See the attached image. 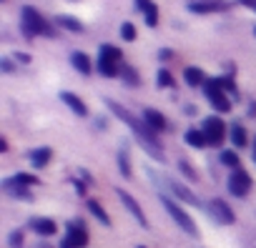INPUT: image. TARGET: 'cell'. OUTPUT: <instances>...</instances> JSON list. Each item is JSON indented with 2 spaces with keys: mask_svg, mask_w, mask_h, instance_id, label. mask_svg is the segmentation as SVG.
Returning <instances> with one entry per match:
<instances>
[{
  "mask_svg": "<svg viewBox=\"0 0 256 248\" xmlns=\"http://www.w3.org/2000/svg\"><path fill=\"white\" fill-rule=\"evenodd\" d=\"M103 103H106V108H108V110H110L120 123H126V126L131 128V133L136 136L138 146H141V148L154 158V161H158V163H164V161H166V158H164V148H161V143H158L156 133L146 126V120H144V118L134 115L126 105H120V103H118V100H113V98H103Z\"/></svg>",
  "mask_w": 256,
  "mask_h": 248,
  "instance_id": "obj_1",
  "label": "cell"
},
{
  "mask_svg": "<svg viewBox=\"0 0 256 248\" xmlns=\"http://www.w3.org/2000/svg\"><path fill=\"white\" fill-rule=\"evenodd\" d=\"M20 33L28 38V40H33V38H38V35H43V38H56V28L43 18V13L38 10V8H33V5H23L20 8Z\"/></svg>",
  "mask_w": 256,
  "mask_h": 248,
  "instance_id": "obj_2",
  "label": "cell"
},
{
  "mask_svg": "<svg viewBox=\"0 0 256 248\" xmlns=\"http://www.w3.org/2000/svg\"><path fill=\"white\" fill-rule=\"evenodd\" d=\"M161 203H164V208L168 211V216L174 218V223L184 231V233H188L191 238H198V228H196V223H194V218L174 201V198H168V196H161Z\"/></svg>",
  "mask_w": 256,
  "mask_h": 248,
  "instance_id": "obj_3",
  "label": "cell"
},
{
  "mask_svg": "<svg viewBox=\"0 0 256 248\" xmlns=\"http://www.w3.org/2000/svg\"><path fill=\"white\" fill-rule=\"evenodd\" d=\"M201 131L206 133V141H208V146H221L224 143V138H226V126H224V118H218V115H208V118H204L201 120Z\"/></svg>",
  "mask_w": 256,
  "mask_h": 248,
  "instance_id": "obj_4",
  "label": "cell"
},
{
  "mask_svg": "<svg viewBox=\"0 0 256 248\" xmlns=\"http://www.w3.org/2000/svg\"><path fill=\"white\" fill-rule=\"evenodd\" d=\"M204 93H206V98H208V103H211L214 110H218V113H228V110H231V98L226 95V90H221V88L216 85L214 78L206 80Z\"/></svg>",
  "mask_w": 256,
  "mask_h": 248,
  "instance_id": "obj_5",
  "label": "cell"
},
{
  "mask_svg": "<svg viewBox=\"0 0 256 248\" xmlns=\"http://www.w3.org/2000/svg\"><path fill=\"white\" fill-rule=\"evenodd\" d=\"M226 186H228V193H231L234 198H244V196H248L254 181H251V176H248L244 168H238V171H231Z\"/></svg>",
  "mask_w": 256,
  "mask_h": 248,
  "instance_id": "obj_6",
  "label": "cell"
},
{
  "mask_svg": "<svg viewBox=\"0 0 256 248\" xmlns=\"http://www.w3.org/2000/svg\"><path fill=\"white\" fill-rule=\"evenodd\" d=\"M206 211L211 213V218L216 221V223H221V226H231L234 221H236V216H234V211L228 208V203L226 201H221V198H211L208 203H206Z\"/></svg>",
  "mask_w": 256,
  "mask_h": 248,
  "instance_id": "obj_7",
  "label": "cell"
},
{
  "mask_svg": "<svg viewBox=\"0 0 256 248\" xmlns=\"http://www.w3.org/2000/svg\"><path fill=\"white\" fill-rule=\"evenodd\" d=\"M116 193H118V198H120V203L126 206V211L128 213H131L138 223H141V228H148L151 223H148V218H146V213H144V208L138 206V201L131 196V193H128V191H120V188H116Z\"/></svg>",
  "mask_w": 256,
  "mask_h": 248,
  "instance_id": "obj_8",
  "label": "cell"
},
{
  "mask_svg": "<svg viewBox=\"0 0 256 248\" xmlns=\"http://www.w3.org/2000/svg\"><path fill=\"white\" fill-rule=\"evenodd\" d=\"M168 183V188H171V193L181 201V203H188V206H194V208H206V203H201V198L188 188V186H184V183H178V181H166Z\"/></svg>",
  "mask_w": 256,
  "mask_h": 248,
  "instance_id": "obj_9",
  "label": "cell"
},
{
  "mask_svg": "<svg viewBox=\"0 0 256 248\" xmlns=\"http://www.w3.org/2000/svg\"><path fill=\"white\" fill-rule=\"evenodd\" d=\"M66 243L70 248H86L88 246V231H86V226L78 223V221H70L66 226Z\"/></svg>",
  "mask_w": 256,
  "mask_h": 248,
  "instance_id": "obj_10",
  "label": "cell"
},
{
  "mask_svg": "<svg viewBox=\"0 0 256 248\" xmlns=\"http://www.w3.org/2000/svg\"><path fill=\"white\" fill-rule=\"evenodd\" d=\"M231 3L226 0H191L188 3V10L196 13V15H208V13H221V10H228Z\"/></svg>",
  "mask_w": 256,
  "mask_h": 248,
  "instance_id": "obj_11",
  "label": "cell"
},
{
  "mask_svg": "<svg viewBox=\"0 0 256 248\" xmlns=\"http://www.w3.org/2000/svg\"><path fill=\"white\" fill-rule=\"evenodd\" d=\"M134 3H136V8L144 13L146 25H148V28H156V25H158V15H161L158 5L154 3V0H134Z\"/></svg>",
  "mask_w": 256,
  "mask_h": 248,
  "instance_id": "obj_12",
  "label": "cell"
},
{
  "mask_svg": "<svg viewBox=\"0 0 256 248\" xmlns=\"http://www.w3.org/2000/svg\"><path fill=\"white\" fill-rule=\"evenodd\" d=\"M141 118L146 120V126H148V128H151L154 133H161V131H166V126H168L166 115H164L161 110H156V108H146Z\"/></svg>",
  "mask_w": 256,
  "mask_h": 248,
  "instance_id": "obj_13",
  "label": "cell"
},
{
  "mask_svg": "<svg viewBox=\"0 0 256 248\" xmlns=\"http://www.w3.org/2000/svg\"><path fill=\"white\" fill-rule=\"evenodd\" d=\"M120 65H123V63H116L113 58L98 53V63H96V68H98V73H100L103 78H118V75H120Z\"/></svg>",
  "mask_w": 256,
  "mask_h": 248,
  "instance_id": "obj_14",
  "label": "cell"
},
{
  "mask_svg": "<svg viewBox=\"0 0 256 248\" xmlns=\"http://www.w3.org/2000/svg\"><path fill=\"white\" fill-rule=\"evenodd\" d=\"M60 100H63V103H66L78 118H88V105H86L76 93H70V90H60Z\"/></svg>",
  "mask_w": 256,
  "mask_h": 248,
  "instance_id": "obj_15",
  "label": "cell"
},
{
  "mask_svg": "<svg viewBox=\"0 0 256 248\" xmlns=\"http://www.w3.org/2000/svg\"><path fill=\"white\" fill-rule=\"evenodd\" d=\"M30 228L43 238H50V236L58 233V223L53 218H30Z\"/></svg>",
  "mask_w": 256,
  "mask_h": 248,
  "instance_id": "obj_16",
  "label": "cell"
},
{
  "mask_svg": "<svg viewBox=\"0 0 256 248\" xmlns=\"http://www.w3.org/2000/svg\"><path fill=\"white\" fill-rule=\"evenodd\" d=\"M50 158H53V148H48V146L33 148V151L28 153V161H30L33 168H46V166L50 163Z\"/></svg>",
  "mask_w": 256,
  "mask_h": 248,
  "instance_id": "obj_17",
  "label": "cell"
},
{
  "mask_svg": "<svg viewBox=\"0 0 256 248\" xmlns=\"http://www.w3.org/2000/svg\"><path fill=\"white\" fill-rule=\"evenodd\" d=\"M70 65H73L80 75H90V73H93L90 58H88L83 50H73V53H70Z\"/></svg>",
  "mask_w": 256,
  "mask_h": 248,
  "instance_id": "obj_18",
  "label": "cell"
},
{
  "mask_svg": "<svg viewBox=\"0 0 256 248\" xmlns=\"http://www.w3.org/2000/svg\"><path fill=\"white\" fill-rule=\"evenodd\" d=\"M184 80H186L191 88H204L208 78H206V73H204L198 65H188V68L184 70Z\"/></svg>",
  "mask_w": 256,
  "mask_h": 248,
  "instance_id": "obj_19",
  "label": "cell"
},
{
  "mask_svg": "<svg viewBox=\"0 0 256 248\" xmlns=\"http://www.w3.org/2000/svg\"><path fill=\"white\" fill-rule=\"evenodd\" d=\"M3 191L6 193H10L13 198H23V201H33V193L26 188V186H20V183H16L13 178H6L3 181Z\"/></svg>",
  "mask_w": 256,
  "mask_h": 248,
  "instance_id": "obj_20",
  "label": "cell"
},
{
  "mask_svg": "<svg viewBox=\"0 0 256 248\" xmlns=\"http://www.w3.org/2000/svg\"><path fill=\"white\" fill-rule=\"evenodd\" d=\"M184 141H186L191 148H196V151H201V148H206V146H208L206 133H204L201 128H188V131L184 133Z\"/></svg>",
  "mask_w": 256,
  "mask_h": 248,
  "instance_id": "obj_21",
  "label": "cell"
},
{
  "mask_svg": "<svg viewBox=\"0 0 256 248\" xmlns=\"http://www.w3.org/2000/svg\"><path fill=\"white\" fill-rule=\"evenodd\" d=\"M56 25L68 30V33H83L86 30V25L78 18H73V15H56Z\"/></svg>",
  "mask_w": 256,
  "mask_h": 248,
  "instance_id": "obj_22",
  "label": "cell"
},
{
  "mask_svg": "<svg viewBox=\"0 0 256 248\" xmlns=\"http://www.w3.org/2000/svg\"><path fill=\"white\" fill-rule=\"evenodd\" d=\"M228 138H231L234 148H246L248 146V136H246V128L241 126V123H234V126L228 128Z\"/></svg>",
  "mask_w": 256,
  "mask_h": 248,
  "instance_id": "obj_23",
  "label": "cell"
},
{
  "mask_svg": "<svg viewBox=\"0 0 256 248\" xmlns=\"http://www.w3.org/2000/svg\"><path fill=\"white\" fill-rule=\"evenodd\" d=\"M218 161H221V166H226V168H231V171H238V163H241L238 153L231 151V148L221 151V153H218Z\"/></svg>",
  "mask_w": 256,
  "mask_h": 248,
  "instance_id": "obj_24",
  "label": "cell"
},
{
  "mask_svg": "<svg viewBox=\"0 0 256 248\" xmlns=\"http://www.w3.org/2000/svg\"><path fill=\"white\" fill-rule=\"evenodd\" d=\"M118 171H120L123 178H131V176H134V171H131V158H128V148H126V146L118 151Z\"/></svg>",
  "mask_w": 256,
  "mask_h": 248,
  "instance_id": "obj_25",
  "label": "cell"
},
{
  "mask_svg": "<svg viewBox=\"0 0 256 248\" xmlns=\"http://www.w3.org/2000/svg\"><path fill=\"white\" fill-rule=\"evenodd\" d=\"M176 166H178V171H181V176H184L186 181H191V183H198V181H201V178H198V171H196L186 158H178V163H176Z\"/></svg>",
  "mask_w": 256,
  "mask_h": 248,
  "instance_id": "obj_26",
  "label": "cell"
},
{
  "mask_svg": "<svg viewBox=\"0 0 256 248\" xmlns=\"http://www.w3.org/2000/svg\"><path fill=\"white\" fill-rule=\"evenodd\" d=\"M88 211H90V213H93V216H96V218H98V221H100L106 228L110 226V216L106 213V208H103V206H100L96 198H90V201H88Z\"/></svg>",
  "mask_w": 256,
  "mask_h": 248,
  "instance_id": "obj_27",
  "label": "cell"
},
{
  "mask_svg": "<svg viewBox=\"0 0 256 248\" xmlns=\"http://www.w3.org/2000/svg\"><path fill=\"white\" fill-rule=\"evenodd\" d=\"M120 78H123L126 85H131V88L141 85V78H138L136 68H131V65H120Z\"/></svg>",
  "mask_w": 256,
  "mask_h": 248,
  "instance_id": "obj_28",
  "label": "cell"
},
{
  "mask_svg": "<svg viewBox=\"0 0 256 248\" xmlns=\"http://www.w3.org/2000/svg\"><path fill=\"white\" fill-rule=\"evenodd\" d=\"M214 80H216V85H218L221 90H226V93H231V95H238L236 83H234V78H231V75H218V78H214Z\"/></svg>",
  "mask_w": 256,
  "mask_h": 248,
  "instance_id": "obj_29",
  "label": "cell"
},
{
  "mask_svg": "<svg viewBox=\"0 0 256 248\" xmlns=\"http://www.w3.org/2000/svg\"><path fill=\"white\" fill-rule=\"evenodd\" d=\"M98 53H103V55L113 58L116 63H123V53H120V48H116V45H108V43H103V45L98 48Z\"/></svg>",
  "mask_w": 256,
  "mask_h": 248,
  "instance_id": "obj_30",
  "label": "cell"
},
{
  "mask_svg": "<svg viewBox=\"0 0 256 248\" xmlns=\"http://www.w3.org/2000/svg\"><path fill=\"white\" fill-rule=\"evenodd\" d=\"M174 83H176V80H174V75H171L166 68H161V70L156 73V85H158V88H174Z\"/></svg>",
  "mask_w": 256,
  "mask_h": 248,
  "instance_id": "obj_31",
  "label": "cell"
},
{
  "mask_svg": "<svg viewBox=\"0 0 256 248\" xmlns=\"http://www.w3.org/2000/svg\"><path fill=\"white\" fill-rule=\"evenodd\" d=\"M13 181H16V183H20V186H26V188H30V186H38V183H40L33 173H16V176H13Z\"/></svg>",
  "mask_w": 256,
  "mask_h": 248,
  "instance_id": "obj_32",
  "label": "cell"
},
{
  "mask_svg": "<svg viewBox=\"0 0 256 248\" xmlns=\"http://www.w3.org/2000/svg\"><path fill=\"white\" fill-rule=\"evenodd\" d=\"M120 38L126 43H134L136 40V25L134 23H120Z\"/></svg>",
  "mask_w": 256,
  "mask_h": 248,
  "instance_id": "obj_33",
  "label": "cell"
},
{
  "mask_svg": "<svg viewBox=\"0 0 256 248\" xmlns=\"http://www.w3.org/2000/svg\"><path fill=\"white\" fill-rule=\"evenodd\" d=\"M23 231L20 228H16V231H10V236H8V248H23Z\"/></svg>",
  "mask_w": 256,
  "mask_h": 248,
  "instance_id": "obj_34",
  "label": "cell"
},
{
  "mask_svg": "<svg viewBox=\"0 0 256 248\" xmlns=\"http://www.w3.org/2000/svg\"><path fill=\"white\" fill-rule=\"evenodd\" d=\"M174 48H161L158 50V60H164V63H168V60H174Z\"/></svg>",
  "mask_w": 256,
  "mask_h": 248,
  "instance_id": "obj_35",
  "label": "cell"
},
{
  "mask_svg": "<svg viewBox=\"0 0 256 248\" xmlns=\"http://www.w3.org/2000/svg\"><path fill=\"white\" fill-rule=\"evenodd\" d=\"M70 183H73V188H76V193H78V196H86V181H78V178H73Z\"/></svg>",
  "mask_w": 256,
  "mask_h": 248,
  "instance_id": "obj_36",
  "label": "cell"
},
{
  "mask_svg": "<svg viewBox=\"0 0 256 248\" xmlns=\"http://www.w3.org/2000/svg\"><path fill=\"white\" fill-rule=\"evenodd\" d=\"M0 68H3V73H13V63H10V58H0Z\"/></svg>",
  "mask_w": 256,
  "mask_h": 248,
  "instance_id": "obj_37",
  "label": "cell"
},
{
  "mask_svg": "<svg viewBox=\"0 0 256 248\" xmlns=\"http://www.w3.org/2000/svg\"><path fill=\"white\" fill-rule=\"evenodd\" d=\"M13 58H16L18 63H23V65H28V63H30V55H28V53H16Z\"/></svg>",
  "mask_w": 256,
  "mask_h": 248,
  "instance_id": "obj_38",
  "label": "cell"
},
{
  "mask_svg": "<svg viewBox=\"0 0 256 248\" xmlns=\"http://www.w3.org/2000/svg\"><path fill=\"white\" fill-rule=\"evenodd\" d=\"M184 110H186V113H188V115H196V113H198V110H196V105H186V108H184Z\"/></svg>",
  "mask_w": 256,
  "mask_h": 248,
  "instance_id": "obj_39",
  "label": "cell"
},
{
  "mask_svg": "<svg viewBox=\"0 0 256 248\" xmlns=\"http://www.w3.org/2000/svg\"><path fill=\"white\" fill-rule=\"evenodd\" d=\"M238 3H241V5H246V8H254L256 0H238Z\"/></svg>",
  "mask_w": 256,
  "mask_h": 248,
  "instance_id": "obj_40",
  "label": "cell"
},
{
  "mask_svg": "<svg viewBox=\"0 0 256 248\" xmlns=\"http://www.w3.org/2000/svg\"><path fill=\"white\" fill-rule=\"evenodd\" d=\"M254 163H256V136H254Z\"/></svg>",
  "mask_w": 256,
  "mask_h": 248,
  "instance_id": "obj_41",
  "label": "cell"
},
{
  "mask_svg": "<svg viewBox=\"0 0 256 248\" xmlns=\"http://www.w3.org/2000/svg\"><path fill=\"white\" fill-rule=\"evenodd\" d=\"M60 248H70V246H68V243H66V238H63V241H60Z\"/></svg>",
  "mask_w": 256,
  "mask_h": 248,
  "instance_id": "obj_42",
  "label": "cell"
},
{
  "mask_svg": "<svg viewBox=\"0 0 256 248\" xmlns=\"http://www.w3.org/2000/svg\"><path fill=\"white\" fill-rule=\"evenodd\" d=\"M251 10H254V13H256V3H254V8H251Z\"/></svg>",
  "mask_w": 256,
  "mask_h": 248,
  "instance_id": "obj_43",
  "label": "cell"
},
{
  "mask_svg": "<svg viewBox=\"0 0 256 248\" xmlns=\"http://www.w3.org/2000/svg\"><path fill=\"white\" fill-rule=\"evenodd\" d=\"M254 35H256V28H254Z\"/></svg>",
  "mask_w": 256,
  "mask_h": 248,
  "instance_id": "obj_44",
  "label": "cell"
},
{
  "mask_svg": "<svg viewBox=\"0 0 256 248\" xmlns=\"http://www.w3.org/2000/svg\"><path fill=\"white\" fill-rule=\"evenodd\" d=\"M138 248H146V246H138Z\"/></svg>",
  "mask_w": 256,
  "mask_h": 248,
  "instance_id": "obj_45",
  "label": "cell"
},
{
  "mask_svg": "<svg viewBox=\"0 0 256 248\" xmlns=\"http://www.w3.org/2000/svg\"><path fill=\"white\" fill-rule=\"evenodd\" d=\"M70 3H76V0H70Z\"/></svg>",
  "mask_w": 256,
  "mask_h": 248,
  "instance_id": "obj_46",
  "label": "cell"
}]
</instances>
